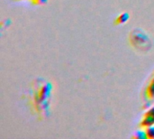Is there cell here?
<instances>
[{
  "mask_svg": "<svg viewBox=\"0 0 154 139\" xmlns=\"http://www.w3.org/2000/svg\"><path fill=\"white\" fill-rule=\"evenodd\" d=\"M145 95L148 100H154V77L152 79V81H150V83L148 84V86L146 88Z\"/></svg>",
  "mask_w": 154,
  "mask_h": 139,
  "instance_id": "obj_3",
  "label": "cell"
},
{
  "mask_svg": "<svg viewBox=\"0 0 154 139\" xmlns=\"http://www.w3.org/2000/svg\"><path fill=\"white\" fill-rule=\"evenodd\" d=\"M146 131V135H147V138L148 139H154V125L145 128Z\"/></svg>",
  "mask_w": 154,
  "mask_h": 139,
  "instance_id": "obj_6",
  "label": "cell"
},
{
  "mask_svg": "<svg viewBox=\"0 0 154 139\" xmlns=\"http://www.w3.org/2000/svg\"><path fill=\"white\" fill-rule=\"evenodd\" d=\"M18 1H21V0H18Z\"/></svg>",
  "mask_w": 154,
  "mask_h": 139,
  "instance_id": "obj_8",
  "label": "cell"
},
{
  "mask_svg": "<svg viewBox=\"0 0 154 139\" xmlns=\"http://www.w3.org/2000/svg\"><path fill=\"white\" fill-rule=\"evenodd\" d=\"M134 139H146L147 138V135H146V131L145 130H137L134 135L133 136Z\"/></svg>",
  "mask_w": 154,
  "mask_h": 139,
  "instance_id": "obj_5",
  "label": "cell"
},
{
  "mask_svg": "<svg viewBox=\"0 0 154 139\" xmlns=\"http://www.w3.org/2000/svg\"><path fill=\"white\" fill-rule=\"evenodd\" d=\"M31 2L34 5H43L48 2V0H31Z\"/></svg>",
  "mask_w": 154,
  "mask_h": 139,
  "instance_id": "obj_7",
  "label": "cell"
},
{
  "mask_svg": "<svg viewBox=\"0 0 154 139\" xmlns=\"http://www.w3.org/2000/svg\"><path fill=\"white\" fill-rule=\"evenodd\" d=\"M130 42L134 47L139 50L143 51L151 47V41L149 39V36L140 30H134L131 33Z\"/></svg>",
  "mask_w": 154,
  "mask_h": 139,
  "instance_id": "obj_1",
  "label": "cell"
},
{
  "mask_svg": "<svg viewBox=\"0 0 154 139\" xmlns=\"http://www.w3.org/2000/svg\"><path fill=\"white\" fill-rule=\"evenodd\" d=\"M154 125V106L150 108L144 114L143 118L140 123V127L143 128H146Z\"/></svg>",
  "mask_w": 154,
  "mask_h": 139,
  "instance_id": "obj_2",
  "label": "cell"
},
{
  "mask_svg": "<svg viewBox=\"0 0 154 139\" xmlns=\"http://www.w3.org/2000/svg\"><path fill=\"white\" fill-rule=\"evenodd\" d=\"M130 18V14L128 13H122L120 14L116 20V24H125Z\"/></svg>",
  "mask_w": 154,
  "mask_h": 139,
  "instance_id": "obj_4",
  "label": "cell"
}]
</instances>
